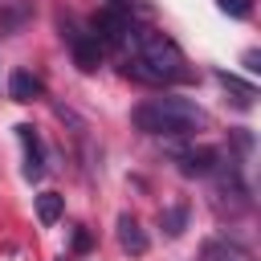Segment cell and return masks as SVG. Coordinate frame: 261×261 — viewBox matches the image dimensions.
I'll use <instances>...</instances> for the list:
<instances>
[{"mask_svg":"<svg viewBox=\"0 0 261 261\" xmlns=\"http://www.w3.org/2000/svg\"><path fill=\"white\" fill-rule=\"evenodd\" d=\"M126 77L143 82V86H171V82H192V69L184 61V49L159 33V29H139V41H135V53L126 57L122 65Z\"/></svg>","mask_w":261,"mask_h":261,"instance_id":"cell-1","label":"cell"},{"mask_svg":"<svg viewBox=\"0 0 261 261\" xmlns=\"http://www.w3.org/2000/svg\"><path fill=\"white\" fill-rule=\"evenodd\" d=\"M130 122L143 130V135H155V139H188L196 130L208 126V114L188 102V98H147L130 110Z\"/></svg>","mask_w":261,"mask_h":261,"instance_id":"cell-2","label":"cell"},{"mask_svg":"<svg viewBox=\"0 0 261 261\" xmlns=\"http://www.w3.org/2000/svg\"><path fill=\"white\" fill-rule=\"evenodd\" d=\"M94 37L102 41V49H118V53H135V41H139V24L130 20V12H118V8H102L94 20H90Z\"/></svg>","mask_w":261,"mask_h":261,"instance_id":"cell-3","label":"cell"},{"mask_svg":"<svg viewBox=\"0 0 261 261\" xmlns=\"http://www.w3.org/2000/svg\"><path fill=\"white\" fill-rule=\"evenodd\" d=\"M57 24H61V41H65L69 53H73V65L86 69V73L98 69L106 49H102V41L94 37V29H90V24H77L73 16H57Z\"/></svg>","mask_w":261,"mask_h":261,"instance_id":"cell-4","label":"cell"},{"mask_svg":"<svg viewBox=\"0 0 261 261\" xmlns=\"http://www.w3.org/2000/svg\"><path fill=\"white\" fill-rule=\"evenodd\" d=\"M220 159H224V151H216V147H184V151H175V167L184 175H192V179H208L220 167Z\"/></svg>","mask_w":261,"mask_h":261,"instance_id":"cell-5","label":"cell"},{"mask_svg":"<svg viewBox=\"0 0 261 261\" xmlns=\"http://www.w3.org/2000/svg\"><path fill=\"white\" fill-rule=\"evenodd\" d=\"M16 139H20V151H24V179L37 184L45 175V143H41V135H37L33 122H20L16 126Z\"/></svg>","mask_w":261,"mask_h":261,"instance_id":"cell-6","label":"cell"},{"mask_svg":"<svg viewBox=\"0 0 261 261\" xmlns=\"http://www.w3.org/2000/svg\"><path fill=\"white\" fill-rule=\"evenodd\" d=\"M114 237H118V249H122V253H130V257H143V253L151 249V241H147V232H143L139 216H130V212H122V216H118Z\"/></svg>","mask_w":261,"mask_h":261,"instance_id":"cell-7","label":"cell"},{"mask_svg":"<svg viewBox=\"0 0 261 261\" xmlns=\"http://www.w3.org/2000/svg\"><path fill=\"white\" fill-rule=\"evenodd\" d=\"M200 261H253L245 245L228 241V237H208L200 245Z\"/></svg>","mask_w":261,"mask_h":261,"instance_id":"cell-8","label":"cell"},{"mask_svg":"<svg viewBox=\"0 0 261 261\" xmlns=\"http://www.w3.org/2000/svg\"><path fill=\"white\" fill-rule=\"evenodd\" d=\"M41 94H45V82L33 69H12V77H8V98L12 102H37Z\"/></svg>","mask_w":261,"mask_h":261,"instance_id":"cell-9","label":"cell"},{"mask_svg":"<svg viewBox=\"0 0 261 261\" xmlns=\"http://www.w3.org/2000/svg\"><path fill=\"white\" fill-rule=\"evenodd\" d=\"M216 82H220V86L232 94V102H237L241 110H249V106H253V98H257V86H253V82H241L237 73H224V69L216 73Z\"/></svg>","mask_w":261,"mask_h":261,"instance_id":"cell-10","label":"cell"},{"mask_svg":"<svg viewBox=\"0 0 261 261\" xmlns=\"http://www.w3.org/2000/svg\"><path fill=\"white\" fill-rule=\"evenodd\" d=\"M29 16H33V0H4L0 4V29L4 33H16Z\"/></svg>","mask_w":261,"mask_h":261,"instance_id":"cell-11","label":"cell"},{"mask_svg":"<svg viewBox=\"0 0 261 261\" xmlns=\"http://www.w3.org/2000/svg\"><path fill=\"white\" fill-rule=\"evenodd\" d=\"M61 212H65V196L61 192H41L37 196V220L41 224H57Z\"/></svg>","mask_w":261,"mask_h":261,"instance_id":"cell-12","label":"cell"},{"mask_svg":"<svg viewBox=\"0 0 261 261\" xmlns=\"http://www.w3.org/2000/svg\"><path fill=\"white\" fill-rule=\"evenodd\" d=\"M159 220H163V232H167V237H179V232L188 228V204H171V208H163Z\"/></svg>","mask_w":261,"mask_h":261,"instance_id":"cell-13","label":"cell"},{"mask_svg":"<svg viewBox=\"0 0 261 261\" xmlns=\"http://www.w3.org/2000/svg\"><path fill=\"white\" fill-rule=\"evenodd\" d=\"M220 4V12H228V16H237V20H245L249 12H253V0H216Z\"/></svg>","mask_w":261,"mask_h":261,"instance_id":"cell-14","label":"cell"},{"mask_svg":"<svg viewBox=\"0 0 261 261\" xmlns=\"http://www.w3.org/2000/svg\"><path fill=\"white\" fill-rule=\"evenodd\" d=\"M73 249H77V253H86V249H90V232H86V228H77V232H73Z\"/></svg>","mask_w":261,"mask_h":261,"instance_id":"cell-15","label":"cell"},{"mask_svg":"<svg viewBox=\"0 0 261 261\" xmlns=\"http://www.w3.org/2000/svg\"><path fill=\"white\" fill-rule=\"evenodd\" d=\"M257 61H261V57H257V49H249V53H245V69H249V73H257V69H261Z\"/></svg>","mask_w":261,"mask_h":261,"instance_id":"cell-16","label":"cell"},{"mask_svg":"<svg viewBox=\"0 0 261 261\" xmlns=\"http://www.w3.org/2000/svg\"><path fill=\"white\" fill-rule=\"evenodd\" d=\"M139 0H110V8H118V12H130Z\"/></svg>","mask_w":261,"mask_h":261,"instance_id":"cell-17","label":"cell"}]
</instances>
